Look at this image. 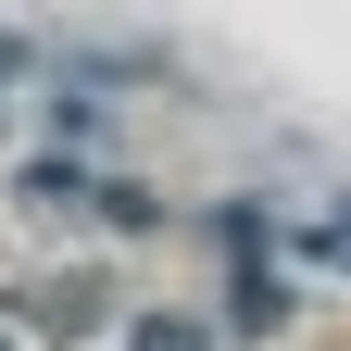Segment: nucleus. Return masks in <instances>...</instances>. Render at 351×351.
Masks as SVG:
<instances>
[{
	"label": "nucleus",
	"instance_id": "obj_1",
	"mask_svg": "<svg viewBox=\"0 0 351 351\" xmlns=\"http://www.w3.org/2000/svg\"><path fill=\"white\" fill-rule=\"evenodd\" d=\"M301 251H326V263H351V213H301Z\"/></svg>",
	"mask_w": 351,
	"mask_h": 351
},
{
	"label": "nucleus",
	"instance_id": "obj_2",
	"mask_svg": "<svg viewBox=\"0 0 351 351\" xmlns=\"http://www.w3.org/2000/svg\"><path fill=\"white\" fill-rule=\"evenodd\" d=\"M138 351H201V339L189 326H138Z\"/></svg>",
	"mask_w": 351,
	"mask_h": 351
}]
</instances>
